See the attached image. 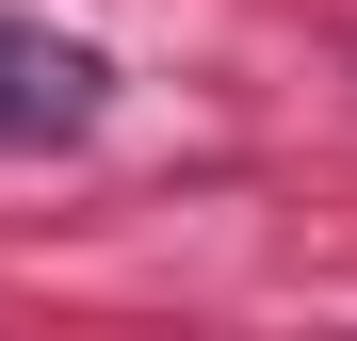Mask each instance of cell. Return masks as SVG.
<instances>
[{"label":"cell","instance_id":"6da1fadb","mask_svg":"<svg viewBox=\"0 0 357 341\" xmlns=\"http://www.w3.org/2000/svg\"><path fill=\"white\" fill-rule=\"evenodd\" d=\"M114 114V66L49 17H0V146H82Z\"/></svg>","mask_w":357,"mask_h":341}]
</instances>
